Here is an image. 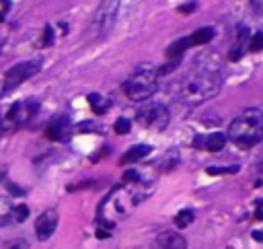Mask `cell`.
I'll list each match as a JSON object with an SVG mask.
<instances>
[{"instance_id": "obj_21", "label": "cell", "mask_w": 263, "mask_h": 249, "mask_svg": "<svg viewBox=\"0 0 263 249\" xmlns=\"http://www.w3.org/2000/svg\"><path fill=\"white\" fill-rule=\"evenodd\" d=\"M27 216H29V208H27L25 204H21V206L13 208V214H11V218H13L15 222H25V220H27Z\"/></svg>"}, {"instance_id": "obj_14", "label": "cell", "mask_w": 263, "mask_h": 249, "mask_svg": "<svg viewBox=\"0 0 263 249\" xmlns=\"http://www.w3.org/2000/svg\"><path fill=\"white\" fill-rule=\"evenodd\" d=\"M191 48V44H189V37H183V39H177L175 44H171L169 48H167V58L171 60V62H179L181 60V56L187 52Z\"/></svg>"}, {"instance_id": "obj_6", "label": "cell", "mask_w": 263, "mask_h": 249, "mask_svg": "<svg viewBox=\"0 0 263 249\" xmlns=\"http://www.w3.org/2000/svg\"><path fill=\"white\" fill-rule=\"evenodd\" d=\"M136 119L140 126L144 128H157V130H165L169 123V109L163 103H146L138 109Z\"/></svg>"}, {"instance_id": "obj_19", "label": "cell", "mask_w": 263, "mask_h": 249, "mask_svg": "<svg viewBox=\"0 0 263 249\" xmlns=\"http://www.w3.org/2000/svg\"><path fill=\"white\" fill-rule=\"evenodd\" d=\"M11 214H13V204H11V200H9L7 196H0V226L9 222Z\"/></svg>"}, {"instance_id": "obj_3", "label": "cell", "mask_w": 263, "mask_h": 249, "mask_svg": "<svg viewBox=\"0 0 263 249\" xmlns=\"http://www.w3.org/2000/svg\"><path fill=\"white\" fill-rule=\"evenodd\" d=\"M159 68L155 66H140L134 74H132L123 85V93L129 101H136V103H142V101H148L157 91H159Z\"/></svg>"}, {"instance_id": "obj_8", "label": "cell", "mask_w": 263, "mask_h": 249, "mask_svg": "<svg viewBox=\"0 0 263 249\" xmlns=\"http://www.w3.org/2000/svg\"><path fill=\"white\" fill-rule=\"evenodd\" d=\"M155 249H187V241L177 231H163L155 239Z\"/></svg>"}, {"instance_id": "obj_22", "label": "cell", "mask_w": 263, "mask_h": 249, "mask_svg": "<svg viewBox=\"0 0 263 249\" xmlns=\"http://www.w3.org/2000/svg\"><path fill=\"white\" fill-rule=\"evenodd\" d=\"M249 50H251V52H261V50H263V33H261V31H257V33L249 39Z\"/></svg>"}, {"instance_id": "obj_30", "label": "cell", "mask_w": 263, "mask_h": 249, "mask_svg": "<svg viewBox=\"0 0 263 249\" xmlns=\"http://www.w3.org/2000/svg\"><path fill=\"white\" fill-rule=\"evenodd\" d=\"M251 237H253L255 241H259V243H263V231H253V233H251Z\"/></svg>"}, {"instance_id": "obj_1", "label": "cell", "mask_w": 263, "mask_h": 249, "mask_svg": "<svg viewBox=\"0 0 263 249\" xmlns=\"http://www.w3.org/2000/svg\"><path fill=\"white\" fill-rule=\"evenodd\" d=\"M222 87V70L216 62H204V58L195 66L185 72L179 80L173 82V97L185 105H200L214 95H218Z\"/></svg>"}, {"instance_id": "obj_12", "label": "cell", "mask_w": 263, "mask_h": 249, "mask_svg": "<svg viewBox=\"0 0 263 249\" xmlns=\"http://www.w3.org/2000/svg\"><path fill=\"white\" fill-rule=\"evenodd\" d=\"M247 46H249V27L240 25L238 31H236V42H234V46L230 48V54H228L230 62H238L245 56Z\"/></svg>"}, {"instance_id": "obj_32", "label": "cell", "mask_w": 263, "mask_h": 249, "mask_svg": "<svg viewBox=\"0 0 263 249\" xmlns=\"http://www.w3.org/2000/svg\"><path fill=\"white\" fill-rule=\"evenodd\" d=\"M3 50H5V37L0 35V54H3Z\"/></svg>"}, {"instance_id": "obj_13", "label": "cell", "mask_w": 263, "mask_h": 249, "mask_svg": "<svg viewBox=\"0 0 263 249\" xmlns=\"http://www.w3.org/2000/svg\"><path fill=\"white\" fill-rule=\"evenodd\" d=\"M150 147L148 144H136V147H132L123 157H121V165H132V163H138V161H142L144 157H148L150 155Z\"/></svg>"}, {"instance_id": "obj_31", "label": "cell", "mask_w": 263, "mask_h": 249, "mask_svg": "<svg viewBox=\"0 0 263 249\" xmlns=\"http://www.w3.org/2000/svg\"><path fill=\"white\" fill-rule=\"evenodd\" d=\"M97 237L99 239H105V237H109V233L107 231H97Z\"/></svg>"}, {"instance_id": "obj_4", "label": "cell", "mask_w": 263, "mask_h": 249, "mask_svg": "<svg viewBox=\"0 0 263 249\" xmlns=\"http://www.w3.org/2000/svg\"><path fill=\"white\" fill-rule=\"evenodd\" d=\"M119 3L121 0H103L99 5V9L95 11V17H93L95 35L103 37L113 29V25L117 21V13H119Z\"/></svg>"}, {"instance_id": "obj_15", "label": "cell", "mask_w": 263, "mask_h": 249, "mask_svg": "<svg viewBox=\"0 0 263 249\" xmlns=\"http://www.w3.org/2000/svg\"><path fill=\"white\" fill-rule=\"evenodd\" d=\"M214 35H216V31L212 27H202L193 35H189V44L191 46H206V44H210L214 39Z\"/></svg>"}, {"instance_id": "obj_23", "label": "cell", "mask_w": 263, "mask_h": 249, "mask_svg": "<svg viewBox=\"0 0 263 249\" xmlns=\"http://www.w3.org/2000/svg\"><path fill=\"white\" fill-rule=\"evenodd\" d=\"M113 128H115L117 134H127L129 128H132V121H129L127 117H119V119L115 121V126H113Z\"/></svg>"}, {"instance_id": "obj_18", "label": "cell", "mask_w": 263, "mask_h": 249, "mask_svg": "<svg viewBox=\"0 0 263 249\" xmlns=\"http://www.w3.org/2000/svg\"><path fill=\"white\" fill-rule=\"evenodd\" d=\"M193 220H195V212H193L191 208H183V210L175 216V226L185 229V226H189Z\"/></svg>"}, {"instance_id": "obj_10", "label": "cell", "mask_w": 263, "mask_h": 249, "mask_svg": "<svg viewBox=\"0 0 263 249\" xmlns=\"http://www.w3.org/2000/svg\"><path fill=\"white\" fill-rule=\"evenodd\" d=\"M35 111H37V103L35 101H25V103L17 101L9 111V119H11V123H23L29 117H33Z\"/></svg>"}, {"instance_id": "obj_7", "label": "cell", "mask_w": 263, "mask_h": 249, "mask_svg": "<svg viewBox=\"0 0 263 249\" xmlns=\"http://www.w3.org/2000/svg\"><path fill=\"white\" fill-rule=\"evenodd\" d=\"M58 218H60L58 210H54V208L39 214V218L35 220V235H37L39 241H48L54 235V231L58 226Z\"/></svg>"}, {"instance_id": "obj_27", "label": "cell", "mask_w": 263, "mask_h": 249, "mask_svg": "<svg viewBox=\"0 0 263 249\" xmlns=\"http://www.w3.org/2000/svg\"><path fill=\"white\" fill-rule=\"evenodd\" d=\"M177 11H179V13H183V15H191V13L195 11V3H189V5H183V7H179Z\"/></svg>"}, {"instance_id": "obj_29", "label": "cell", "mask_w": 263, "mask_h": 249, "mask_svg": "<svg viewBox=\"0 0 263 249\" xmlns=\"http://www.w3.org/2000/svg\"><path fill=\"white\" fill-rule=\"evenodd\" d=\"M255 218L257 220H263V200L257 202V212H255Z\"/></svg>"}, {"instance_id": "obj_26", "label": "cell", "mask_w": 263, "mask_h": 249, "mask_svg": "<svg viewBox=\"0 0 263 249\" xmlns=\"http://www.w3.org/2000/svg\"><path fill=\"white\" fill-rule=\"evenodd\" d=\"M138 179H140V173H138V171H134V169L123 173V181H125V183H129V181H138Z\"/></svg>"}, {"instance_id": "obj_5", "label": "cell", "mask_w": 263, "mask_h": 249, "mask_svg": "<svg viewBox=\"0 0 263 249\" xmlns=\"http://www.w3.org/2000/svg\"><path fill=\"white\" fill-rule=\"evenodd\" d=\"M41 70V60H25V62H17L15 66H11L5 72V89L13 91L19 85H23L25 80L33 78L37 72Z\"/></svg>"}, {"instance_id": "obj_28", "label": "cell", "mask_w": 263, "mask_h": 249, "mask_svg": "<svg viewBox=\"0 0 263 249\" xmlns=\"http://www.w3.org/2000/svg\"><path fill=\"white\" fill-rule=\"evenodd\" d=\"M251 7H253V11L257 15H261L263 13V0H251Z\"/></svg>"}, {"instance_id": "obj_25", "label": "cell", "mask_w": 263, "mask_h": 249, "mask_svg": "<svg viewBox=\"0 0 263 249\" xmlns=\"http://www.w3.org/2000/svg\"><path fill=\"white\" fill-rule=\"evenodd\" d=\"M9 249H29V243L27 239H13L9 243Z\"/></svg>"}, {"instance_id": "obj_16", "label": "cell", "mask_w": 263, "mask_h": 249, "mask_svg": "<svg viewBox=\"0 0 263 249\" xmlns=\"http://www.w3.org/2000/svg\"><path fill=\"white\" fill-rule=\"evenodd\" d=\"M89 103H91V107H93L95 113H105L111 107V101L105 95H101V93H91L89 95Z\"/></svg>"}, {"instance_id": "obj_17", "label": "cell", "mask_w": 263, "mask_h": 249, "mask_svg": "<svg viewBox=\"0 0 263 249\" xmlns=\"http://www.w3.org/2000/svg\"><path fill=\"white\" fill-rule=\"evenodd\" d=\"M179 161H181V157H179V153L177 151H171V153H167L163 159H161V163H159V171L163 173H167V171H173L177 165H179Z\"/></svg>"}, {"instance_id": "obj_11", "label": "cell", "mask_w": 263, "mask_h": 249, "mask_svg": "<svg viewBox=\"0 0 263 249\" xmlns=\"http://www.w3.org/2000/svg\"><path fill=\"white\" fill-rule=\"evenodd\" d=\"M70 134V119L66 115H58L50 121L48 126V136L52 140H66Z\"/></svg>"}, {"instance_id": "obj_2", "label": "cell", "mask_w": 263, "mask_h": 249, "mask_svg": "<svg viewBox=\"0 0 263 249\" xmlns=\"http://www.w3.org/2000/svg\"><path fill=\"white\" fill-rule=\"evenodd\" d=\"M226 138L238 149H251L263 140V111L259 107L245 109L238 117L230 121Z\"/></svg>"}, {"instance_id": "obj_9", "label": "cell", "mask_w": 263, "mask_h": 249, "mask_svg": "<svg viewBox=\"0 0 263 249\" xmlns=\"http://www.w3.org/2000/svg\"><path fill=\"white\" fill-rule=\"evenodd\" d=\"M226 134L222 132H214V134H208V136H195L193 138V147L195 149H206L210 153H220L224 147H226Z\"/></svg>"}, {"instance_id": "obj_24", "label": "cell", "mask_w": 263, "mask_h": 249, "mask_svg": "<svg viewBox=\"0 0 263 249\" xmlns=\"http://www.w3.org/2000/svg\"><path fill=\"white\" fill-rule=\"evenodd\" d=\"M52 42H54V29L48 25L46 29H43V39H41V48H48V46H52Z\"/></svg>"}, {"instance_id": "obj_20", "label": "cell", "mask_w": 263, "mask_h": 249, "mask_svg": "<svg viewBox=\"0 0 263 249\" xmlns=\"http://www.w3.org/2000/svg\"><path fill=\"white\" fill-rule=\"evenodd\" d=\"M238 171V165H232V167H208L206 173L208 175H230V173H236Z\"/></svg>"}]
</instances>
